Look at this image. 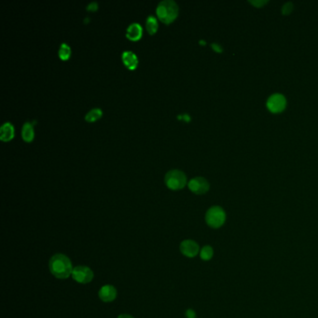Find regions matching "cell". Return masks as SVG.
<instances>
[{"label":"cell","mask_w":318,"mask_h":318,"mask_svg":"<svg viewBox=\"0 0 318 318\" xmlns=\"http://www.w3.org/2000/svg\"><path fill=\"white\" fill-rule=\"evenodd\" d=\"M50 274L58 279H66L72 276L73 266L70 259L64 254L53 255L49 262Z\"/></svg>","instance_id":"1"},{"label":"cell","mask_w":318,"mask_h":318,"mask_svg":"<svg viewBox=\"0 0 318 318\" xmlns=\"http://www.w3.org/2000/svg\"><path fill=\"white\" fill-rule=\"evenodd\" d=\"M178 6L173 0H163L156 8V13L159 20L165 24H169L175 21L178 15Z\"/></svg>","instance_id":"2"},{"label":"cell","mask_w":318,"mask_h":318,"mask_svg":"<svg viewBox=\"0 0 318 318\" xmlns=\"http://www.w3.org/2000/svg\"><path fill=\"white\" fill-rule=\"evenodd\" d=\"M226 221V213L220 206H212L205 214V222L212 229H219Z\"/></svg>","instance_id":"3"},{"label":"cell","mask_w":318,"mask_h":318,"mask_svg":"<svg viewBox=\"0 0 318 318\" xmlns=\"http://www.w3.org/2000/svg\"><path fill=\"white\" fill-rule=\"evenodd\" d=\"M164 182L170 190L179 191L187 184V177L180 170H171L165 175Z\"/></svg>","instance_id":"4"},{"label":"cell","mask_w":318,"mask_h":318,"mask_svg":"<svg viewBox=\"0 0 318 318\" xmlns=\"http://www.w3.org/2000/svg\"><path fill=\"white\" fill-rule=\"evenodd\" d=\"M93 272L91 268L84 266V265H78L76 266L73 273H72V278L79 284L91 283L93 279Z\"/></svg>","instance_id":"5"},{"label":"cell","mask_w":318,"mask_h":318,"mask_svg":"<svg viewBox=\"0 0 318 318\" xmlns=\"http://www.w3.org/2000/svg\"><path fill=\"white\" fill-rule=\"evenodd\" d=\"M287 106V100L283 94L275 93L269 97L267 101V107L273 113L282 112Z\"/></svg>","instance_id":"6"},{"label":"cell","mask_w":318,"mask_h":318,"mask_svg":"<svg viewBox=\"0 0 318 318\" xmlns=\"http://www.w3.org/2000/svg\"><path fill=\"white\" fill-rule=\"evenodd\" d=\"M188 187L193 193L201 195V194H205L209 191L210 185L205 178L199 177L191 179L190 182L188 183Z\"/></svg>","instance_id":"7"},{"label":"cell","mask_w":318,"mask_h":318,"mask_svg":"<svg viewBox=\"0 0 318 318\" xmlns=\"http://www.w3.org/2000/svg\"><path fill=\"white\" fill-rule=\"evenodd\" d=\"M179 249H180V252L184 255L185 257L191 258V259L196 257L200 252V247L198 244L195 241L191 240V239L182 241Z\"/></svg>","instance_id":"8"},{"label":"cell","mask_w":318,"mask_h":318,"mask_svg":"<svg viewBox=\"0 0 318 318\" xmlns=\"http://www.w3.org/2000/svg\"><path fill=\"white\" fill-rule=\"evenodd\" d=\"M117 294H118L117 290L115 289L114 286L111 285L103 286L98 292L100 300L104 303H112L116 300Z\"/></svg>","instance_id":"9"},{"label":"cell","mask_w":318,"mask_h":318,"mask_svg":"<svg viewBox=\"0 0 318 318\" xmlns=\"http://www.w3.org/2000/svg\"><path fill=\"white\" fill-rule=\"evenodd\" d=\"M121 59L124 65L130 70H134L138 65V59L133 51H130V50L123 51Z\"/></svg>","instance_id":"10"},{"label":"cell","mask_w":318,"mask_h":318,"mask_svg":"<svg viewBox=\"0 0 318 318\" xmlns=\"http://www.w3.org/2000/svg\"><path fill=\"white\" fill-rule=\"evenodd\" d=\"M142 35H143V29L139 23L134 22L128 26L126 30V37L128 39L132 41H137L141 38Z\"/></svg>","instance_id":"11"},{"label":"cell","mask_w":318,"mask_h":318,"mask_svg":"<svg viewBox=\"0 0 318 318\" xmlns=\"http://www.w3.org/2000/svg\"><path fill=\"white\" fill-rule=\"evenodd\" d=\"M15 130L10 122L4 123L0 128V139L3 142L10 141L14 137Z\"/></svg>","instance_id":"12"},{"label":"cell","mask_w":318,"mask_h":318,"mask_svg":"<svg viewBox=\"0 0 318 318\" xmlns=\"http://www.w3.org/2000/svg\"><path fill=\"white\" fill-rule=\"evenodd\" d=\"M21 137L22 139L27 143H31L34 140L35 137V132H34V128L33 124L31 122H25L21 129Z\"/></svg>","instance_id":"13"},{"label":"cell","mask_w":318,"mask_h":318,"mask_svg":"<svg viewBox=\"0 0 318 318\" xmlns=\"http://www.w3.org/2000/svg\"><path fill=\"white\" fill-rule=\"evenodd\" d=\"M158 21L154 16L150 15L147 18L146 21V28L148 30V33L149 35H154L156 32L158 31Z\"/></svg>","instance_id":"14"},{"label":"cell","mask_w":318,"mask_h":318,"mask_svg":"<svg viewBox=\"0 0 318 318\" xmlns=\"http://www.w3.org/2000/svg\"><path fill=\"white\" fill-rule=\"evenodd\" d=\"M103 116V112L100 108H92L85 116V120L88 122H93L99 120L100 118Z\"/></svg>","instance_id":"15"},{"label":"cell","mask_w":318,"mask_h":318,"mask_svg":"<svg viewBox=\"0 0 318 318\" xmlns=\"http://www.w3.org/2000/svg\"><path fill=\"white\" fill-rule=\"evenodd\" d=\"M213 256H214V249L210 246H205L200 250V258L205 262L212 260Z\"/></svg>","instance_id":"16"},{"label":"cell","mask_w":318,"mask_h":318,"mask_svg":"<svg viewBox=\"0 0 318 318\" xmlns=\"http://www.w3.org/2000/svg\"><path fill=\"white\" fill-rule=\"evenodd\" d=\"M59 57L61 58V60L63 61H66L70 58L71 55V49L70 47L66 44V43H63L61 46H60V49H59Z\"/></svg>","instance_id":"17"},{"label":"cell","mask_w":318,"mask_h":318,"mask_svg":"<svg viewBox=\"0 0 318 318\" xmlns=\"http://www.w3.org/2000/svg\"><path fill=\"white\" fill-rule=\"evenodd\" d=\"M292 10H293V4H292L291 2L286 3V4L284 5L283 7H282V12H283V14L285 15L290 14Z\"/></svg>","instance_id":"18"},{"label":"cell","mask_w":318,"mask_h":318,"mask_svg":"<svg viewBox=\"0 0 318 318\" xmlns=\"http://www.w3.org/2000/svg\"><path fill=\"white\" fill-rule=\"evenodd\" d=\"M185 316L187 318H196V313L192 309H188L185 313Z\"/></svg>","instance_id":"19"},{"label":"cell","mask_w":318,"mask_h":318,"mask_svg":"<svg viewBox=\"0 0 318 318\" xmlns=\"http://www.w3.org/2000/svg\"><path fill=\"white\" fill-rule=\"evenodd\" d=\"M97 8H98V4L95 2H92L90 5H88V7H87V9L91 10V11H95V10H97Z\"/></svg>","instance_id":"20"},{"label":"cell","mask_w":318,"mask_h":318,"mask_svg":"<svg viewBox=\"0 0 318 318\" xmlns=\"http://www.w3.org/2000/svg\"><path fill=\"white\" fill-rule=\"evenodd\" d=\"M251 4L255 5L256 7H262V5L266 4L268 1H249Z\"/></svg>","instance_id":"21"},{"label":"cell","mask_w":318,"mask_h":318,"mask_svg":"<svg viewBox=\"0 0 318 318\" xmlns=\"http://www.w3.org/2000/svg\"><path fill=\"white\" fill-rule=\"evenodd\" d=\"M212 48L214 50H216L217 52H221V51H222V48L219 46V44L214 43V44H212Z\"/></svg>","instance_id":"22"},{"label":"cell","mask_w":318,"mask_h":318,"mask_svg":"<svg viewBox=\"0 0 318 318\" xmlns=\"http://www.w3.org/2000/svg\"><path fill=\"white\" fill-rule=\"evenodd\" d=\"M118 318H134L132 317V316H130V315H126V314H123V315H120Z\"/></svg>","instance_id":"23"}]
</instances>
